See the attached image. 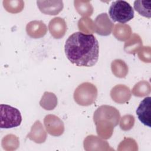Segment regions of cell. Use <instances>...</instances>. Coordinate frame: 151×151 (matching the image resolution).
<instances>
[{"mask_svg": "<svg viewBox=\"0 0 151 151\" xmlns=\"http://www.w3.org/2000/svg\"><path fill=\"white\" fill-rule=\"evenodd\" d=\"M64 50L68 60L79 67H92L99 59V42L92 34L73 33L66 40Z\"/></svg>", "mask_w": 151, "mask_h": 151, "instance_id": "6da1fadb", "label": "cell"}, {"mask_svg": "<svg viewBox=\"0 0 151 151\" xmlns=\"http://www.w3.org/2000/svg\"><path fill=\"white\" fill-rule=\"evenodd\" d=\"M109 14L113 22L124 24L134 17V10L129 3L125 1L118 0L111 3Z\"/></svg>", "mask_w": 151, "mask_h": 151, "instance_id": "7a4b0ae2", "label": "cell"}, {"mask_svg": "<svg viewBox=\"0 0 151 151\" xmlns=\"http://www.w3.org/2000/svg\"><path fill=\"white\" fill-rule=\"evenodd\" d=\"M97 97V89L95 85L89 82L83 83L75 90L74 101L79 105L87 106L92 104Z\"/></svg>", "mask_w": 151, "mask_h": 151, "instance_id": "3957f363", "label": "cell"}, {"mask_svg": "<svg viewBox=\"0 0 151 151\" xmlns=\"http://www.w3.org/2000/svg\"><path fill=\"white\" fill-rule=\"evenodd\" d=\"M1 128L9 129L19 126L22 122L20 111L8 104H1Z\"/></svg>", "mask_w": 151, "mask_h": 151, "instance_id": "277c9868", "label": "cell"}, {"mask_svg": "<svg viewBox=\"0 0 151 151\" xmlns=\"http://www.w3.org/2000/svg\"><path fill=\"white\" fill-rule=\"evenodd\" d=\"M120 119V114L119 110L115 107L108 105L100 106L95 111L93 115L94 122L99 120H104L111 123L114 127L118 124Z\"/></svg>", "mask_w": 151, "mask_h": 151, "instance_id": "5b68a950", "label": "cell"}, {"mask_svg": "<svg viewBox=\"0 0 151 151\" xmlns=\"http://www.w3.org/2000/svg\"><path fill=\"white\" fill-rule=\"evenodd\" d=\"M44 123L47 132L52 136H59L64 133V123L55 115H47L44 117Z\"/></svg>", "mask_w": 151, "mask_h": 151, "instance_id": "8992f818", "label": "cell"}, {"mask_svg": "<svg viewBox=\"0 0 151 151\" xmlns=\"http://www.w3.org/2000/svg\"><path fill=\"white\" fill-rule=\"evenodd\" d=\"M94 32L102 36H107L111 34L113 29L114 24L110 21L106 13L99 15L94 22Z\"/></svg>", "mask_w": 151, "mask_h": 151, "instance_id": "52a82bcc", "label": "cell"}, {"mask_svg": "<svg viewBox=\"0 0 151 151\" xmlns=\"http://www.w3.org/2000/svg\"><path fill=\"white\" fill-rule=\"evenodd\" d=\"M37 6L43 14L55 15L63 9L64 4L62 1H37Z\"/></svg>", "mask_w": 151, "mask_h": 151, "instance_id": "ba28073f", "label": "cell"}, {"mask_svg": "<svg viewBox=\"0 0 151 151\" xmlns=\"http://www.w3.org/2000/svg\"><path fill=\"white\" fill-rule=\"evenodd\" d=\"M151 97H145L139 104L136 113L139 120L145 126L150 127Z\"/></svg>", "mask_w": 151, "mask_h": 151, "instance_id": "9c48e42d", "label": "cell"}, {"mask_svg": "<svg viewBox=\"0 0 151 151\" xmlns=\"http://www.w3.org/2000/svg\"><path fill=\"white\" fill-rule=\"evenodd\" d=\"M130 88L123 84H118L114 86L110 91V96L113 101L122 104L129 101L131 97Z\"/></svg>", "mask_w": 151, "mask_h": 151, "instance_id": "30bf717a", "label": "cell"}, {"mask_svg": "<svg viewBox=\"0 0 151 151\" xmlns=\"http://www.w3.org/2000/svg\"><path fill=\"white\" fill-rule=\"evenodd\" d=\"M48 29L51 35L54 38H61L65 35L66 32V22L62 18H54L50 21L48 24Z\"/></svg>", "mask_w": 151, "mask_h": 151, "instance_id": "8fae6325", "label": "cell"}, {"mask_svg": "<svg viewBox=\"0 0 151 151\" xmlns=\"http://www.w3.org/2000/svg\"><path fill=\"white\" fill-rule=\"evenodd\" d=\"M26 31L29 37L33 38H40L46 34L47 28L42 21H32L27 25Z\"/></svg>", "mask_w": 151, "mask_h": 151, "instance_id": "7c38bea8", "label": "cell"}, {"mask_svg": "<svg viewBox=\"0 0 151 151\" xmlns=\"http://www.w3.org/2000/svg\"><path fill=\"white\" fill-rule=\"evenodd\" d=\"M27 137L37 143H42L45 141L47 133L40 120H37L32 126Z\"/></svg>", "mask_w": 151, "mask_h": 151, "instance_id": "4fadbf2b", "label": "cell"}, {"mask_svg": "<svg viewBox=\"0 0 151 151\" xmlns=\"http://www.w3.org/2000/svg\"><path fill=\"white\" fill-rule=\"evenodd\" d=\"M84 149L86 150H93L94 146H96L94 150H108L106 146L109 148V144L107 141H104L97 136L94 135H90L86 137L84 140ZM112 150V149H111Z\"/></svg>", "mask_w": 151, "mask_h": 151, "instance_id": "5bb4252c", "label": "cell"}, {"mask_svg": "<svg viewBox=\"0 0 151 151\" xmlns=\"http://www.w3.org/2000/svg\"><path fill=\"white\" fill-rule=\"evenodd\" d=\"M96 126V131L97 134L105 139H109L113 132L114 126L109 122L103 120H99L94 122Z\"/></svg>", "mask_w": 151, "mask_h": 151, "instance_id": "9a60e30c", "label": "cell"}, {"mask_svg": "<svg viewBox=\"0 0 151 151\" xmlns=\"http://www.w3.org/2000/svg\"><path fill=\"white\" fill-rule=\"evenodd\" d=\"M113 34L114 36L120 41H126L128 40L132 34V29L129 25L124 24H118L113 28Z\"/></svg>", "mask_w": 151, "mask_h": 151, "instance_id": "2e32d148", "label": "cell"}, {"mask_svg": "<svg viewBox=\"0 0 151 151\" xmlns=\"http://www.w3.org/2000/svg\"><path fill=\"white\" fill-rule=\"evenodd\" d=\"M129 40L126 42L124 50L127 53L135 54L142 46V41L140 37L137 34H133Z\"/></svg>", "mask_w": 151, "mask_h": 151, "instance_id": "e0dca14e", "label": "cell"}, {"mask_svg": "<svg viewBox=\"0 0 151 151\" xmlns=\"http://www.w3.org/2000/svg\"><path fill=\"white\" fill-rule=\"evenodd\" d=\"M40 105L45 110H52L57 105V98L53 93L45 91L41 97Z\"/></svg>", "mask_w": 151, "mask_h": 151, "instance_id": "ac0fdd59", "label": "cell"}, {"mask_svg": "<svg viewBox=\"0 0 151 151\" xmlns=\"http://www.w3.org/2000/svg\"><path fill=\"white\" fill-rule=\"evenodd\" d=\"M113 74L119 78H124L128 73V66L124 61L117 59L114 60L111 64Z\"/></svg>", "mask_w": 151, "mask_h": 151, "instance_id": "d6986e66", "label": "cell"}, {"mask_svg": "<svg viewBox=\"0 0 151 151\" xmlns=\"http://www.w3.org/2000/svg\"><path fill=\"white\" fill-rule=\"evenodd\" d=\"M74 6L78 13L83 17L91 16L93 12V8L90 1H74Z\"/></svg>", "mask_w": 151, "mask_h": 151, "instance_id": "ffe728a7", "label": "cell"}, {"mask_svg": "<svg viewBox=\"0 0 151 151\" xmlns=\"http://www.w3.org/2000/svg\"><path fill=\"white\" fill-rule=\"evenodd\" d=\"M150 5V1L137 0L134 2V8L140 15L150 18L151 17Z\"/></svg>", "mask_w": 151, "mask_h": 151, "instance_id": "44dd1931", "label": "cell"}, {"mask_svg": "<svg viewBox=\"0 0 151 151\" xmlns=\"http://www.w3.org/2000/svg\"><path fill=\"white\" fill-rule=\"evenodd\" d=\"M150 92V84L146 81H141L136 83L132 89V94L137 97L145 96L149 94Z\"/></svg>", "mask_w": 151, "mask_h": 151, "instance_id": "7402d4cb", "label": "cell"}, {"mask_svg": "<svg viewBox=\"0 0 151 151\" xmlns=\"http://www.w3.org/2000/svg\"><path fill=\"white\" fill-rule=\"evenodd\" d=\"M4 8L10 13H18L22 11L24 7L23 1H4Z\"/></svg>", "mask_w": 151, "mask_h": 151, "instance_id": "603a6c76", "label": "cell"}, {"mask_svg": "<svg viewBox=\"0 0 151 151\" xmlns=\"http://www.w3.org/2000/svg\"><path fill=\"white\" fill-rule=\"evenodd\" d=\"M78 27L81 32H84L90 34V33L94 32V22H93L90 18L87 17L82 18L78 21Z\"/></svg>", "mask_w": 151, "mask_h": 151, "instance_id": "cb8c5ba5", "label": "cell"}, {"mask_svg": "<svg viewBox=\"0 0 151 151\" xmlns=\"http://www.w3.org/2000/svg\"><path fill=\"white\" fill-rule=\"evenodd\" d=\"M134 124V117L132 115H125L121 119L120 122V127L123 130H130Z\"/></svg>", "mask_w": 151, "mask_h": 151, "instance_id": "d4e9b609", "label": "cell"}, {"mask_svg": "<svg viewBox=\"0 0 151 151\" xmlns=\"http://www.w3.org/2000/svg\"><path fill=\"white\" fill-rule=\"evenodd\" d=\"M19 145L18 137L14 134H8L4 137L2 139V145L5 149L8 146H17Z\"/></svg>", "mask_w": 151, "mask_h": 151, "instance_id": "484cf974", "label": "cell"}, {"mask_svg": "<svg viewBox=\"0 0 151 151\" xmlns=\"http://www.w3.org/2000/svg\"><path fill=\"white\" fill-rule=\"evenodd\" d=\"M139 58L145 63L150 62V47H143L138 51Z\"/></svg>", "mask_w": 151, "mask_h": 151, "instance_id": "4316f807", "label": "cell"}]
</instances>
